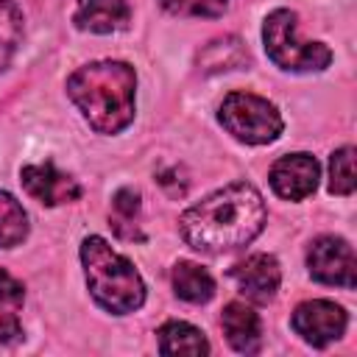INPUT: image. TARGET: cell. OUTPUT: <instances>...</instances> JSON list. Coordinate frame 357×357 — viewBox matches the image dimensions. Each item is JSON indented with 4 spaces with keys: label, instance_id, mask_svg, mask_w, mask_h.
I'll use <instances>...</instances> for the list:
<instances>
[{
    "label": "cell",
    "instance_id": "obj_1",
    "mask_svg": "<svg viewBox=\"0 0 357 357\" xmlns=\"http://www.w3.org/2000/svg\"><path fill=\"white\" fill-rule=\"evenodd\" d=\"M265 218L268 209L259 190L248 181H234L190 206L178 218V229L195 251L220 254L248 245L265 229Z\"/></svg>",
    "mask_w": 357,
    "mask_h": 357
},
{
    "label": "cell",
    "instance_id": "obj_2",
    "mask_svg": "<svg viewBox=\"0 0 357 357\" xmlns=\"http://www.w3.org/2000/svg\"><path fill=\"white\" fill-rule=\"evenodd\" d=\"M137 75L126 61H92L67 78V95L98 134H120L134 120Z\"/></svg>",
    "mask_w": 357,
    "mask_h": 357
},
{
    "label": "cell",
    "instance_id": "obj_3",
    "mask_svg": "<svg viewBox=\"0 0 357 357\" xmlns=\"http://www.w3.org/2000/svg\"><path fill=\"white\" fill-rule=\"evenodd\" d=\"M81 262L92 298L112 315H128L142 307L145 284L137 268L103 237L89 234L81 243Z\"/></svg>",
    "mask_w": 357,
    "mask_h": 357
},
{
    "label": "cell",
    "instance_id": "obj_4",
    "mask_svg": "<svg viewBox=\"0 0 357 357\" xmlns=\"http://www.w3.org/2000/svg\"><path fill=\"white\" fill-rule=\"evenodd\" d=\"M298 17L290 8H276L265 17L262 42L268 59L287 73H321L332 61V50L324 42H301L296 33Z\"/></svg>",
    "mask_w": 357,
    "mask_h": 357
},
{
    "label": "cell",
    "instance_id": "obj_5",
    "mask_svg": "<svg viewBox=\"0 0 357 357\" xmlns=\"http://www.w3.org/2000/svg\"><path fill=\"white\" fill-rule=\"evenodd\" d=\"M218 120L234 139L245 145H268L284 128L279 109L268 98L251 92H229L218 109Z\"/></svg>",
    "mask_w": 357,
    "mask_h": 357
},
{
    "label": "cell",
    "instance_id": "obj_6",
    "mask_svg": "<svg viewBox=\"0 0 357 357\" xmlns=\"http://www.w3.org/2000/svg\"><path fill=\"white\" fill-rule=\"evenodd\" d=\"M307 268H310V276L321 284L346 287V290L357 284V259L351 245L343 237H335V234L318 237L307 251Z\"/></svg>",
    "mask_w": 357,
    "mask_h": 357
},
{
    "label": "cell",
    "instance_id": "obj_7",
    "mask_svg": "<svg viewBox=\"0 0 357 357\" xmlns=\"http://www.w3.org/2000/svg\"><path fill=\"white\" fill-rule=\"evenodd\" d=\"M346 324H349L346 310L335 301H326V298H312V301L298 304L293 310V318H290L293 332L315 349H324L332 340L343 337Z\"/></svg>",
    "mask_w": 357,
    "mask_h": 357
},
{
    "label": "cell",
    "instance_id": "obj_8",
    "mask_svg": "<svg viewBox=\"0 0 357 357\" xmlns=\"http://www.w3.org/2000/svg\"><path fill=\"white\" fill-rule=\"evenodd\" d=\"M268 178H271V187L279 198L304 201L307 195L315 192L318 178H321V167H318V159L310 153H287V156L273 162Z\"/></svg>",
    "mask_w": 357,
    "mask_h": 357
},
{
    "label": "cell",
    "instance_id": "obj_9",
    "mask_svg": "<svg viewBox=\"0 0 357 357\" xmlns=\"http://www.w3.org/2000/svg\"><path fill=\"white\" fill-rule=\"evenodd\" d=\"M229 276L237 282L240 293L254 304H268L282 284V268L273 254H251L237 262Z\"/></svg>",
    "mask_w": 357,
    "mask_h": 357
},
{
    "label": "cell",
    "instance_id": "obj_10",
    "mask_svg": "<svg viewBox=\"0 0 357 357\" xmlns=\"http://www.w3.org/2000/svg\"><path fill=\"white\" fill-rule=\"evenodd\" d=\"M20 181H22V187H25V192H28L31 198H36L39 204H45V206L70 204V201H78V195H81L78 181H75L73 176L56 170L53 162L22 167Z\"/></svg>",
    "mask_w": 357,
    "mask_h": 357
},
{
    "label": "cell",
    "instance_id": "obj_11",
    "mask_svg": "<svg viewBox=\"0 0 357 357\" xmlns=\"http://www.w3.org/2000/svg\"><path fill=\"white\" fill-rule=\"evenodd\" d=\"M220 324H223V335L229 340V346L240 354H257L259 346H262V324H259V315L243 304V301H229L223 307V315H220Z\"/></svg>",
    "mask_w": 357,
    "mask_h": 357
},
{
    "label": "cell",
    "instance_id": "obj_12",
    "mask_svg": "<svg viewBox=\"0 0 357 357\" xmlns=\"http://www.w3.org/2000/svg\"><path fill=\"white\" fill-rule=\"evenodd\" d=\"M131 20V8L126 0H78L73 22L89 33H112L126 28Z\"/></svg>",
    "mask_w": 357,
    "mask_h": 357
},
{
    "label": "cell",
    "instance_id": "obj_13",
    "mask_svg": "<svg viewBox=\"0 0 357 357\" xmlns=\"http://www.w3.org/2000/svg\"><path fill=\"white\" fill-rule=\"evenodd\" d=\"M156 340H159V351L165 357L173 354H209V340L204 337V332L187 321H167L156 329Z\"/></svg>",
    "mask_w": 357,
    "mask_h": 357
},
{
    "label": "cell",
    "instance_id": "obj_14",
    "mask_svg": "<svg viewBox=\"0 0 357 357\" xmlns=\"http://www.w3.org/2000/svg\"><path fill=\"white\" fill-rule=\"evenodd\" d=\"M173 290L178 298L190 301V304H206L215 296V279L206 268H201L198 262H176L173 265Z\"/></svg>",
    "mask_w": 357,
    "mask_h": 357
},
{
    "label": "cell",
    "instance_id": "obj_15",
    "mask_svg": "<svg viewBox=\"0 0 357 357\" xmlns=\"http://www.w3.org/2000/svg\"><path fill=\"white\" fill-rule=\"evenodd\" d=\"M25 301V290L22 284L0 268V346L14 343L22 335V324H20V310Z\"/></svg>",
    "mask_w": 357,
    "mask_h": 357
},
{
    "label": "cell",
    "instance_id": "obj_16",
    "mask_svg": "<svg viewBox=\"0 0 357 357\" xmlns=\"http://www.w3.org/2000/svg\"><path fill=\"white\" fill-rule=\"evenodd\" d=\"M248 64V50L237 36H220L212 39L201 53H198V67L201 73H223V70H237Z\"/></svg>",
    "mask_w": 357,
    "mask_h": 357
},
{
    "label": "cell",
    "instance_id": "obj_17",
    "mask_svg": "<svg viewBox=\"0 0 357 357\" xmlns=\"http://www.w3.org/2000/svg\"><path fill=\"white\" fill-rule=\"evenodd\" d=\"M25 237H28V215L22 204L14 195L0 192V248H14Z\"/></svg>",
    "mask_w": 357,
    "mask_h": 357
},
{
    "label": "cell",
    "instance_id": "obj_18",
    "mask_svg": "<svg viewBox=\"0 0 357 357\" xmlns=\"http://www.w3.org/2000/svg\"><path fill=\"white\" fill-rule=\"evenodd\" d=\"M22 42V11L14 0H0V73L11 64Z\"/></svg>",
    "mask_w": 357,
    "mask_h": 357
},
{
    "label": "cell",
    "instance_id": "obj_19",
    "mask_svg": "<svg viewBox=\"0 0 357 357\" xmlns=\"http://www.w3.org/2000/svg\"><path fill=\"white\" fill-rule=\"evenodd\" d=\"M137 215H139V195L128 187L117 190L112 201V226L126 240H142V231H137Z\"/></svg>",
    "mask_w": 357,
    "mask_h": 357
},
{
    "label": "cell",
    "instance_id": "obj_20",
    "mask_svg": "<svg viewBox=\"0 0 357 357\" xmlns=\"http://www.w3.org/2000/svg\"><path fill=\"white\" fill-rule=\"evenodd\" d=\"M329 192L351 195L354 192V148H337L329 156Z\"/></svg>",
    "mask_w": 357,
    "mask_h": 357
},
{
    "label": "cell",
    "instance_id": "obj_21",
    "mask_svg": "<svg viewBox=\"0 0 357 357\" xmlns=\"http://www.w3.org/2000/svg\"><path fill=\"white\" fill-rule=\"evenodd\" d=\"M165 11L176 17H220L229 8V0H159Z\"/></svg>",
    "mask_w": 357,
    "mask_h": 357
}]
</instances>
